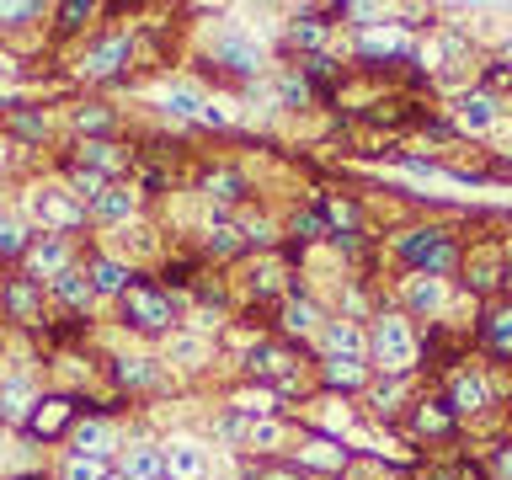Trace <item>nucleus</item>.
Returning a JSON list of instances; mask_svg holds the SVG:
<instances>
[{"instance_id":"obj_48","label":"nucleus","mask_w":512,"mask_h":480,"mask_svg":"<svg viewBox=\"0 0 512 480\" xmlns=\"http://www.w3.org/2000/svg\"><path fill=\"white\" fill-rule=\"evenodd\" d=\"M304 96H310L304 80H283V102H304Z\"/></svg>"},{"instance_id":"obj_26","label":"nucleus","mask_w":512,"mask_h":480,"mask_svg":"<svg viewBox=\"0 0 512 480\" xmlns=\"http://www.w3.org/2000/svg\"><path fill=\"white\" fill-rule=\"evenodd\" d=\"M6 310H11L16 320H32V315H38V288H32L27 278H16V283L6 288Z\"/></svg>"},{"instance_id":"obj_37","label":"nucleus","mask_w":512,"mask_h":480,"mask_svg":"<svg viewBox=\"0 0 512 480\" xmlns=\"http://www.w3.org/2000/svg\"><path fill=\"white\" fill-rule=\"evenodd\" d=\"M326 214H331V224H336L342 235L358 230V208H352V203H326Z\"/></svg>"},{"instance_id":"obj_34","label":"nucleus","mask_w":512,"mask_h":480,"mask_svg":"<svg viewBox=\"0 0 512 480\" xmlns=\"http://www.w3.org/2000/svg\"><path fill=\"white\" fill-rule=\"evenodd\" d=\"M75 128H80V134H107V128H112V112H107V107H80V112H75Z\"/></svg>"},{"instance_id":"obj_6","label":"nucleus","mask_w":512,"mask_h":480,"mask_svg":"<svg viewBox=\"0 0 512 480\" xmlns=\"http://www.w3.org/2000/svg\"><path fill=\"white\" fill-rule=\"evenodd\" d=\"M32 208H38V219L48 224V230H75V224L86 219V208H80L70 192H38Z\"/></svg>"},{"instance_id":"obj_46","label":"nucleus","mask_w":512,"mask_h":480,"mask_svg":"<svg viewBox=\"0 0 512 480\" xmlns=\"http://www.w3.org/2000/svg\"><path fill=\"white\" fill-rule=\"evenodd\" d=\"M27 16H38V6H0V22H6V27L27 22Z\"/></svg>"},{"instance_id":"obj_15","label":"nucleus","mask_w":512,"mask_h":480,"mask_svg":"<svg viewBox=\"0 0 512 480\" xmlns=\"http://www.w3.org/2000/svg\"><path fill=\"white\" fill-rule=\"evenodd\" d=\"M406 304H411L416 315H438L443 310V283L427 278V272H416V278L406 283Z\"/></svg>"},{"instance_id":"obj_49","label":"nucleus","mask_w":512,"mask_h":480,"mask_svg":"<svg viewBox=\"0 0 512 480\" xmlns=\"http://www.w3.org/2000/svg\"><path fill=\"white\" fill-rule=\"evenodd\" d=\"M496 475L512 480V448H502V454H496Z\"/></svg>"},{"instance_id":"obj_8","label":"nucleus","mask_w":512,"mask_h":480,"mask_svg":"<svg viewBox=\"0 0 512 480\" xmlns=\"http://www.w3.org/2000/svg\"><path fill=\"white\" fill-rule=\"evenodd\" d=\"M486 395H491L486 379L464 368V374H454V384H448V411H454V416H470V411L486 406Z\"/></svg>"},{"instance_id":"obj_11","label":"nucleus","mask_w":512,"mask_h":480,"mask_svg":"<svg viewBox=\"0 0 512 480\" xmlns=\"http://www.w3.org/2000/svg\"><path fill=\"white\" fill-rule=\"evenodd\" d=\"M491 123H496V96L491 91L459 96V128H464V134H486Z\"/></svg>"},{"instance_id":"obj_21","label":"nucleus","mask_w":512,"mask_h":480,"mask_svg":"<svg viewBox=\"0 0 512 480\" xmlns=\"http://www.w3.org/2000/svg\"><path fill=\"white\" fill-rule=\"evenodd\" d=\"M288 363H294V358H288V352L283 347H251V374H262V379H283L288 384Z\"/></svg>"},{"instance_id":"obj_38","label":"nucleus","mask_w":512,"mask_h":480,"mask_svg":"<svg viewBox=\"0 0 512 480\" xmlns=\"http://www.w3.org/2000/svg\"><path fill=\"white\" fill-rule=\"evenodd\" d=\"M294 235L299 240H320V235H326V214H299L294 219Z\"/></svg>"},{"instance_id":"obj_52","label":"nucleus","mask_w":512,"mask_h":480,"mask_svg":"<svg viewBox=\"0 0 512 480\" xmlns=\"http://www.w3.org/2000/svg\"><path fill=\"white\" fill-rule=\"evenodd\" d=\"M112 480H128V475H112Z\"/></svg>"},{"instance_id":"obj_5","label":"nucleus","mask_w":512,"mask_h":480,"mask_svg":"<svg viewBox=\"0 0 512 480\" xmlns=\"http://www.w3.org/2000/svg\"><path fill=\"white\" fill-rule=\"evenodd\" d=\"M208 54H214V64H224V70H235V75H256V70H262V48L246 43L240 32H219V38L208 43Z\"/></svg>"},{"instance_id":"obj_28","label":"nucleus","mask_w":512,"mask_h":480,"mask_svg":"<svg viewBox=\"0 0 512 480\" xmlns=\"http://www.w3.org/2000/svg\"><path fill=\"white\" fill-rule=\"evenodd\" d=\"M203 187H208V198H214V203H235L240 192H246V182H240V171H214Z\"/></svg>"},{"instance_id":"obj_17","label":"nucleus","mask_w":512,"mask_h":480,"mask_svg":"<svg viewBox=\"0 0 512 480\" xmlns=\"http://www.w3.org/2000/svg\"><path fill=\"white\" fill-rule=\"evenodd\" d=\"M54 294L64 299V304H70V310H91V299H96V288H91V278H86V272H59V278H54Z\"/></svg>"},{"instance_id":"obj_19","label":"nucleus","mask_w":512,"mask_h":480,"mask_svg":"<svg viewBox=\"0 0 512 480\" xmlns=\"http://www.w3.org/2000/svg\"><path fill=\"white\" fill-rule=\"evenodd\" d=\"M283 331H288V336H320L315 304H310V299H299V294L288 299V304H283Z\"/></svg>"},{"instance_id":"obj_45","label":"nucleus","mask_w":512,"mask_h":480,"mask_svg":"<svg viewBox=\"0 0 512 480\" xmlns=\"http://www.w3.org/2000/svg\"><path fill=\"white\" fill-rule=\"evenodd\" d=\"M400 390H406V384H400V379H390V384H379L374 406H379V411H390V400H400Z\"/></svg>"},{"instance_id":"obj_3","label":"nucleus","mask_w":512,"mask_h":480,"mask_svg":"<svg viewBox=\"0 0 512 480\" xmlns=\"http://www.w3.org/2000/svg\"><path fill=\"white\" fill-rule=\"evenodd\" d=\"M123 315L134 320L139 331H166L171 326V304H166V294H155L150 283H134L123 294Z\"/></svg>"},{"instance_id":"obj_24","label":"nucleus","mask_w":512,"mask_h":480,"mask_svg":"<svg viewBox=\"0 0 512 480\" xmlns=\"http://www.w3.org/2000/svg\"><path fill=\"white\" fill-rule=\"evenodd\" d=\"M59 475H64V480H112L107 459H96V454H70Z\"/></svg>"},{"instance_id":"obj_42","label":"nucleus","mask_w":512,"mask_h":480,"mask_svg":"<svg viewBox=\"0 0 512 480\" xmlns=\"http://www.w3.org/2000/svg\"><path fill=\"white\" fill-rule=\"evenodd\" d=\"M59 16H64V27H80V22L91 16V6H86V0H64V6H59Z\"/></svg>"},{"instance_id":"obj_23","label":"nucleus","mask_w":512,"mask_h":480,"mask_svg":"<svg viewBox=\"0 0 512 480\" xmlns=\"http://www.w3.org/2000/svg\"><path fill=\"white\" fill-rule=\"evenodd\" d=\"M118 379L128 390H150V384H160V363L155 358H128V363H118Z\"/></svg>"},{"instance_id":"obj_30","label":"nucleus","mask_w":512,"mask_h":480,"mask_svg":"<svg viewBox=\"0 0 512 480\" xmlns=\"http://www.w3.org/2000/svg\"><path fill=\"white\" fill-rule=\"evenodd\" d=\"M208 246H214L219 256H235L240 246H246V235H240L230 219H214V230H208Z\"/></svg>"},{"instance_id":"obj_12","label":"nucleus","mask_w":512,"mask_h":480,"mask_svg":"<svg viewBox=\"0 0 512 480\" xmlns=\"http://www.w3.org/2000/svg\"><path fill=\"white\" fill-rule=\"evenodd\" d=\"M128 48H134V43H128L123 32H118V38H107V43H96L91 54H86V75H96V80H102V75H118L123 59H128Z\"/></svg>"},{"instance_id":"obj_33","label":"nucleus","mask_w":512,"mask_h":480,"mask_svg":"<svg viewBox=\"0 0 512 480\" xmlns=\"http://www.w3.org/2000/svg\"><path fill=\"white\" fill-rule=\"evenodd\" d=\"M32 240L22 235V224H11V219H0V256H27Z\"/></svg>"},{"instance_id":"obj_2","label":"nucleus","mask_w":512,"mask_h":480,"mask_svg":"<svg viewBox=\"0 0 512 480\" xmlns=\"http://www.w3.org/2000/svg\"><path fill=\"white\" fill-rule=\"evenodd\" d=\"M400 256L416 272H427V278H443L454 267V240H448V230H411V235H400Z\"/></svg>"},{"instance_id":"obj_41","label":"nucleus","mask_w":512,"mask_h":480,"mask_svg":"<svg viewBox=\"0 0 512 480\" xmlns=\"http://www.w3.org/2000/svg\"><path fill=\"white\" fill-rule=\"evenodd\" d=\"M16 134H22V139H43V118H38V112H16Z\"/></svg>"},{"instance_id":"obj_29","label":"nucleus","mask_w":512,"mask_h":480,"mask_svg":"<svg viewBox=\"0 0 512 480\" xmlns=\"http://www.w3.org/2000/svg\"><path fill=\"white\" fill-rule=\"evenodd\" d=\"M70 192H75V198H86V203H96V198L107 192V176L91 171V166H80V171L70 176Z\"/></svg>"},{"instance_id":"obj_22","label":"nucleus","mask_w":512,"mask_h":480,"mask_svg":"<svg viewBox=\"0 0 512 480\" xmlns=\"http://www.w3.org/2000/svg\"><path fill=\"white\" fill-rule=\"evenodd\" d=\"M166 112H171V118H198V123H203L208 102H203L198 86H171V91H166Z\"/></svg>"},{"instance_id":"obj_44","label":"nucleus","mask_w":512,"mask_h":480,"mask_svg":"<svg viewBox=\"0 0 512 480\" xmlns=\"http://www.w3.org/2000/svg\"><path fill=\"white\" fill-rule=\"evenodd\" d=\"M294 43H304V48H320V43H326V32H320L315 22H304V27H294Z\"/></svg>"},{"instance_id":"obj_13","label":"nucleus","mask_w":512,"mask_h":480,"mask_svg":"<svg viewBox=\"0 0 512 480\" xmlns=\"http://www.w3.org/2000/svg\"><path fill=\"white\" fill-rule=\"evenodd\" d=\"M86 278H91L96 294H128V288H134V283H128L134 272H128L123 262H112V256H96V262L86 267Z\"/></svg>"},{"instance_id":"obj_51","label":"nucleus","mask_w":512,"mask_h":480,"mask_svg":"<svg viewBox=\"0 0 512 480\" xmlns=\"http://www.w3.org/2000/svg\"><path fill=\"white\" fill-rule=\"evenodd\" d=\"M502 278L512 283V251H507V262H502Z\"/></svg>"},{"instance_id":"obj_35","label":"nucleus","mask_w":512,"mask_h":480,"mask_svg":"<svg viewBox=\"0 0 512 480\" xmlns=\"http://www.w3.org/2000/svg\"><path fill=\"white\" fill-rule=\"evenodd\" d=\"M358 48H363V54H400L406 43H400L395 32H363V38H358Z\"/></svg>"},{"instance_id":"obj_47","label":"nucleus","mask_w":512,"mask_h":480,"mask_svg":"<svg viewBox=\"0 0 512 480\" xmlns=\"http://www.w3.org/2000/svg\"><path fill=\"white\" fill-rule=\"evenodd\" d=\"M267 240H272V230H267L262 219H256V224H246V246H267Z\"/></svg>"},{"instance_id":"obj_4","label":"nucleus","mask_w":512,"mask_h":480,"mask_svg":"<svg viewBox=\"0 0 512 480\" xmlns=\"http://www.w3.org/2000/svg\"><path fill=\"white\" fill-rule=\"evenodd\" d=\"M320 347H326V363H363L368 358V336L352 326V320L320 326Z\"/></svg>"},{"instance_id":"obj_31","label":"nucleus","mask_w":512,"mask_h":480,"mask_svg":"<svg viewBox=\"0 0 512 480\" xmlns=\"http://www.w3.org/2000/svg\"><path fill=\"white\" fill-rule=\"evenodd\" d=\"M246 443L251 448H278L283 443V427L267 422V416H251V422H246Z\"/></svg>"},{"instance_id":"obj_9","label":"nucleus","mask_w":512,"mask_h":480,"mask_svg":"<svg viewBox=\"0 0 512 480\" xmlns=\"http://www.w3.org/2000/svg\"><path fill=\"white\" fill-rule=\"evenodd\" d=\"M166 464H171V480H208V448L203 443H171Z\"/></svg>"},{"instance_id":"obj_1","label":"nucleus","mask_w":512,"mask_h":480,"mask_svg":"<svg viewBox=\"0 0 512 480\" xmlns=\"http://www.w3.org/2000/svg\"><path fill=\"white\" fill-rule=\"evenodd\" d=\"M368 358H374L384 374L406 379L416 368V336H411L406 320H400V315H379L374 331H368Z\"/></svg>"},{"instance_id":"obj_10","label":"nucleus","mask_w":512,"mask_h":480,"mask_svg":"<svg viewBox=\"0 0 512 480\" xmlns=\"http://www.w3.org/2000/svg\"><path fill=\"white\" fill-rule=\"evenodd\" d=\"M75 416V400H64V395H48V400H38L32 406V416H27V427L38 432V438H54V432L64 427Z\"/></svg>"},{"instance_id":"obj_14","label":"nucleus","mask_w":512,"mask_h":480,"mask_svg":"<svg viewBox=\"0 0 512 480\" xmlns=\"http://www.w3.org/2000/svg\"><path fill=\"white\" fill-rule=\"evenodd\" d=\"M123 475L128 480H171L166 448H134V454L123 459Z\"/></svg>"},{"instance_id":"obj_32","label":"nucleus","mask_w":512,"mask_h":480,"mask_svg":"<svg viewBox=\"0 0 512 480\" xmlns=\"http://www.w3.org/2000/svg\"><path fill=\"white\" fill-rule=\"evenodd\" d=\"M363 379H368L363 363H326V384H336V390H358Z\"/></svg>"},{"instance_id":"obj_39","label":"nucleus","mask_w":512,"mask_h":480,"mask_svg":"<svg viewBox=\"0 0 512 480\" xmlns=\"http://www.w3.org/2000/svg\"><path fill=\"white\" fill-rule=\"evenodd\" d=\"M171 358H182V363L203 358V342H198V336H176V342H171Z\"/></svg>"},{"instance_id":"obj_50","label":"nucleus","mask_w":512,"mask_h":480,"mask_svg":"<svg viewBox=\"0 0 512 480\" xmlns=\"http://www.w3.org/2000/svg\"><path fill=\"white\" fill-rule=\"evenodd\" d=\"M256 480H299L294 470H256Z\"/></svg>"},{"instance_id":"obj_40","label":"nucleus","mask_w":512,"mask_h":480,"mask_svg":"<svg viewBox=\"0 0 512 480\" xmlns=\"http://www.w3.org/2000/svg\"><path fill=\"white\" fill-rule=\"evenodd\" d=\"M310 464H326V470H336V464H342V454H336L331 443H310V454H304Z\"/></svg>"},{"instance_id":"obj_43","label":"nucleus","mask_w":512,"mask_h":480,"mask_svg":"<svg viewBox=\"0 0 512 480\" xmlns=\"http://www.w3.org/2000/svg\"><path fill=\"white\" fill-rule=\"evenodd\" d=\"M123 251H150V230H128V224H123Z\"/></svg>"},{"instance_id":"obj_20","label":"nucleus","mask_w":512,"mask_h":480,"mask_svg":"<svg viewBox=\"0 0 512 480\" xmlns=\"http://www.w3.org/2000/svg\"><path fill=\"white\" fill-rule=\"evenodd\" d=\"M32 406H38V400H27V379L22 374L6 379V390H0V416H6V422H27Z\"/></svg>"},{"instance_id":"obj_25","label":"nucleus","mask_w":512,"mask_h":480,"mask_svg":"<svg viewBox=\"0 0 512 480\" xmlns=\"http://www.w3.org/2000/svg\"><path fill=\"white\" fill-rule=\"evenodd\" d=\"M80 155H86V166L102 171V176L123 166V150H118V144H107V139H86V150H80Z\"/></svg>"},{"instance_id":"obj_16","label":"nucleus","mask_w":512,"mask_h":480,"mask_svg":"<svg viewBox=\"0 0 512 480\" xmlns=\"http://www.w3.org/2000/svg\"><path fill=\"white\" fill-rule=\"evenodd\" d=\"M91 214L107 219V224H128V219H134V192H128V187H107L102 198L91 203Z\"/></svg>"},{"instance_id":"obj_36","label":"nucleus","mask_w":512,"mask_h":480,"mask_svg":"<svg viewBox=\"0 0 512 480\" xmlns=\"http://www.w3.org/2000/svg\"><path fill=\"white\" fill-rule=\"evenodd\" d=\"M416 427H422V432H448V427H454V416L438 411V406H422V411H416Z\"/></svg>"},{"instance_id":"obj_7","label":"nucleus","mask_w":512,"mask_h":480,"mask_svg":"<svg viewBox=\"0 0 512 480\" xmlns=\"http://www.w3.org/2000/svg\"><path fill=\"white\" fill-rule=\"evenodd\" d=\"M27 267L38 272V278L54 283L59 272H70V251H64L59 235H43V240H32V246H27Z\"/></svg>"},{"instance_id":"obj_27","label":"nucleus","mask_w":512,"mask_h":480,"mask_svg":"<svg viewBox=\"0 0 512 480\" xmlns=\"http://www.w3.org/2000/svg\"><path fill=\"white\" fill-rule=\"evenodd\" d=\"M486 342L496 352H512V304H502V310L486 315Z\"/></svg>"},{"instance_id":"obj_18","label":"nucleus","mask_w":512,"mask_h":480,"mask_svg":"<svg viewBox=\"0 0 512 480\" xmlns=\"http://www.w3.org/2000/svg\"><path fill=\"white\" fill-rule=\"evenodd\" d=\"M75 454H96V459L112 454V427L102 422V416H91V422L75 427Z\"/></svg>"}]
</instances>
